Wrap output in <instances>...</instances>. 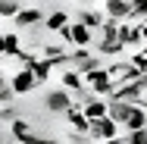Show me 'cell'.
<instances>
[{
    "mask_svg": "<svg viewBox=\"0 0 147 144\" xmlns=\"http://www.w3.org/2000/svg\"><path fill=\"white\" fill-rule=\"evenodd\" d=\"M103 22H107V16L97 13V9H82V13H78V25H85L88 31H100Z\"/></svg>",
    "mask_w": 147,
    "mask_h": 144,
    "instance_id": "8fae6325",
    "label": "cell"
},
{
    "mask_svg": "<svg viewBox=\"0 0 147 144\" xmlns=\"http://www.w3.org/2000/svg\"><path fill=\"white\" fill-rule=\"evenodd\" d=\"M131 0H107L103 3V16L113 22H131Z\"/></svg>",
    "mask_w": 147,
    "mask_h": 144,
    "instance_id": "7a4b0ae2",
    "label": "cell"
},
{
    "mask_svg": "<svg viewBox=\"0 0 147 144\" xmlns=\"http://www.w3.org/2000/svg\"><path fill=\"white\" fill-rule=\"evenodd\" d=\"M16 59L22 63V69H34V66L41 63V47H22V53Z\"/></svg>",
    "mask_w": 147,
    "mask_h": 144,
    "instance_id": "9a60e30c",
    "label": "cell"
},
{
    "mask_svg": "<svg viewBox=\"0 0 147 144\" xmlns=\"http://www.w3.org/2000/svg\"><path fill=\"white\" fill-rule=\"evenodd\" d=\"M125 144H147V128H141V132H131V135H125Z\"/></svg>",
    "mask_w": 147,
    "mask_h": 144,
    "instance_id": "603a6c76",
    "label": "cell"
},
{
    "mask_svg": "<svg viewBox=\"0 0 147 144\" xmlns=\"http://www.w3.org/2000/svg\"><path fill=\"white\" fill-rule=\"evenodd\" d=\"M72 107H75V100H72V94H69L66 88H59V91H47V97H44V110H47V113L66 116Z\"/></svg>",
    "mask_w": 147,
    "mask_h": 144,
    "instance_id": "6da1fadb",
    "label": "cell"
},
{
    "mask_svg": "<svg viewBox=\"0 0 147 144\" xmlns=\"http://www.w3.org/2000/svg\"><path fill=\"white\" fill-rule=\"evenodd\" d=\"M3 144H9V141H3Z\"/></svg>",
    "mask_w": 147,
    "mask_h": 144,
    "instance_id": "836d02e7",
    "label": "cell"
},
{
    "mask_svg": "<svg viewBox=\"0 0 147 144\" xmlns=\"http://www.w3.org/2000/svg\"><path fill=\"white\" fill-rule=\"evenodd\" d=\"M22 13V6L16 3V0H0V16H6V19H16Z\"/></svg>",
    "mask_w": 147,
    "mask_h": 144,
    "instance_id": "e0dca14e",
    "label": "cell"
},
{
    "mask_svg": "<svg viewBox=\"0 0 147 144\" xmlns=\"http://www.w3.org/2000/svg\"><path fill=\"white\" fill-rule=\"evenodd\" d=\"M138 85H141V88L147 91V75H141V78H138Z\"/></svg>",
    "mask_w": 147,
    "mask_h": 144,
    "instance_id": "83f0119b",
    "label": "cell"
},
{
    "mask_svg": "<svg viewBox=\"0 0 147 144\" xmlns=\"http://www.w3.org/2000/svg\"><path fill=\"white\" fill-rule=\"evenodd\" d=\"M110 144H125V138H116V141H110Z\"/></svg>",
    "mask_w": 147,
    "mask_h": 144,
    "instance_id": "f546056e",
    "label": "cell"
},
{
    "mask_svg": "<svg viewBox=\"0 0 147 144\" xmlns=\"http://www.w3.org/2000/svg\"><path fill=\"white\" fill-rule=\"evenodd\" d=\"M144 34H141V25L135 22H119V44H141Z\"/></svg>",
    "mask_w": 147,
    "mask_h": 144,
    "instance_id": "30bf717a",
    "label": "cell"
},
{
    "mask_svg": "<svg viewBox=\"0 0 147 144\" xmlns=\"http://www.w3.org/2000/svg\"><path fill=\"white\" fill-rule=\"evenodd\" d=\"M141 34H144V41H147V19L141 22Z\"/></svg>",
    "mask_w": 147,
    "mask_h": 144,
    "instance_id": "f1b7e54d",
    "label": "cell"
},
{
    "mask_svg": "<svg viewBox=\"0 0 147 144\" xmlns=\"http://www.w3.org/2000/svg\"><path fill=\"white\" fill-rule=\"evenodd\" d=\"M72 141H75V144H91L88 138H85V135H75V138H72Z\"/></svg>",
    "mask_w": 147,
    "mask_h": 144,
    "instance_id": "4316f807",
    "label": "cell"
},
{
    "mask_svg": "<svg viewBox=\"0 0 147 144\" xmlns=\"http://www.w3.org/2000/svg\"><path fill=\"white\" fill-rule=\"evenodd\" d=\"M16 119H19V113H16L13 103H9V107H0V122H9V125H13Z\"/></svg>",
    "mask_w": 147,
    "mask_h": 144,
    "instance_id": "44dd1931",
    "label": "cell"
},
{
    "mask_svg": "<svg viewBox=\"0 0 147 144\" xmlns=\"http://www.w3.org/2000/svg\"><path fill=\"white\" fill-rule=\"evenodd\" d=\"M0 144H3V132H0Z\"/></svg>",
    "mask_w": 147,
    "mask_h": 144,
    "instance_id": "1f68e13d",
    "label": "cell"
},
{
    "mask_svg": "<svg viewBox=\"0 0 147 144\" xmlns=\"http://www.w3.org/2000/svg\"><path fill=\"white\" fill-rule=\"evenodd\" d=\"M131 66H135L141 75H147V57L144 53H135V57H131Z\"/></svg>",
    "mask_w": 147,
    "mask_h": 144,
    "instance_id": "cb8c5ba5",
    "label": "cell"
},
{
    "mask_svg": "<svg viewBox=\"0 0 147 144\" xmlns=\"http://www.w3.org/2000/svg\"><path fill=\"white\" fill-rule=\"evenodd\" d=\"M59 38H63V41H66V44H72V28H69V25H66V28L59 31Z\"/></svg>",
    "mask_w": 147,
    "mask_h": 144,
    "instance_id": "484cf974",
    "label": "cell"
},
{
    "mask_svg": "<svg viewBox=\"0 0 147 144\" xmlns=\"http://www.w3.org/2000/svg\"><path fill=\"white\" fill-rule=\"evenodd\" d=\"M66 25H72V16H69L66 9H53V13H47V19H44V28L47 31H63Z\"/></svg>",
    "mask_w": 147,
    "mask_h": 144,
    "instance_id": "7c38bea8",
    "label": "cell"
},
{
    "mask_svg": "<svg viewBox=\"0 0 147 144\" xmlns=\"http://www.w3.org/2000/svg\"><path fill=\"white\" fill-rule=\"evenodd\" d=\"M31 72H34V78H38V85H41V82H47V78H50V72H53V66H50L47 59H41V63H38V66H34Z\"/></svg>",
    "mask_w": 147,
    "mask_h": 144,
    "instance_id": "ac0fdd59",
    "label": "cell"
},
{
    "mask_svg": "<svg viewBox=\"0 0 147 144\" xmlns=\"http://www.w3.org/2000/svg\"><path fill=\"white\" fill-rule=\"evenodd\" d=\"M22 47H25V44H22V38H19L16 31H3V53H6V57H19Z\"/></svg>",
    "mask_w": 147,
    "mask_h": 144,
    "instance_id": "5bb4252c",
    "label": "cell"
},
{
    "mask_svg": "<svg viewBox=\"0 0 147 144\" xmlns=\"http://www.w3.org/2000/svg\"><path fill=\"white\" fill-rule=\"evenodd\" d=\"M13 97H16V94H13V85H9L6 78H0V107H9Z\"/></svg>",
    "mask_w": 147,
    "mask_h": 144,
    "instance_id": "d6986e66",
    "label": "cell"
},
{
    "mask_svg": "<svg viewBox=\"0 0 147 144\" xmlns=\"http://www.w3.org/2000/svg\"><path fill=\"white\" fill-rule=\"evenodd\" d=\"M128 113H131V103H122V100H107V116H110V119L116 122L119 128L125 125Z\"/></svg>",
    "mask_w": 147,
    "mask_h": 144,
    "instance_id": "9c48e42d",
    "label": "cell"
},
{
    "mask_svg": "<svg viewBox=\"0 0 147 144\" xmlns=\"http://www.w3.org/2000/svg\"><path fill=\"white\" fill-rule=\"evenodd\" d=\"M125 135H131V132H141V128H147V107H131V113H128V119H125Z\"/></svg>",
    "mask_w": 147,
    "mask_h": 144,
    "instance_id": "52a82bcc",
    "label": "cell"
},
{
    "mask_svg": "<svg viewBox=\"0 0 147 144\" xmlns=\"http://www.w3.org/2000/svg\"><path fill=\"white\" fill-rule=\"evenodd\" d=\"M0 78H3V72H0Z\"/></svg>",
    "mask_w": 147,
    "mask_h": 144,
    "instance_id": "d6a6232c",
    "label": "cell"
},
{
    "mask_svg": "<svg viewBox=\"0 0 147 144\" xmlns=\"http://www.w3.org/2000/svg\"><path fill=\"white\" fill-rule=\"evenodd\" d=\"M63 88H66L69 94H82L88 85H85L82 72H75V69H66V72H63Z\"/></svg>",
    "mask_w": 147,
    "mask_h": 144,
    "instance_id": "4fadbf2b",
    "label": "cell"
},
{
    "mask_svg": "<svg viewBox=\"0 0 147 144\" xmlns=\"http://www.w3.org/2000/svg\"><path fill=\"white\" fill-rule=\"evenodd\" d=\"M9 85H13V94H28V91L38 88V78H34L31 69H19V72L9 78Z\"/></svg>",
    "mask_w": 147,
    "mask_h": 144,
    "instance_id": "277c9868",
    "label": "cell"
},
{
    "mask_svg": "<svg viewBox=\"0 0 147 144\" xmlns=\"http://www.w3.org/2000/svg\"><path fill=\"white\" fill-rule=\"evenodd\" d=\"M66 122L75 128V135H88V132H91V122H88V116L82 113V107H78V103L66 113Z\"/></svg>",
    "mask_w": 147,
    "mask_h": 144,
    "instance_id": "ba28073f",
    "label": "cell"
},
{
    "mask_svg": "<svg viewBox=\"0 0 147 144\" xmlns=\"http://www.w3.org/2000/svg\"><path fill=\"white\" fill-rule=\"evenodd\" d=\"M125 44L119 41H97V57H119Z\"/></svg>",
    "mask_w": 147,
    "mask_h": 144,
    "instance_id": "2e32d148",
    "label": "cell"
},
{
    "mask_svg": "<svg viewBox=\"0 0 147 144\" xmlns=\"http://www.w3.org/2000/svg\"><path fill=\"white\" fill-rule=\"evenodd\" d=\"M131 19H147V0H135V6H131Z\"/></svg>",
    "mask_w": 147,
    "mask_h": 144,
    "instance_id": "7402d4cb",
    "label": "cell"
},
{
    "mask_svg": "<svg viewBox=\"0 0 147 144\" xmlns=\"http://www.w3.org/2000/svg\"><path fill=\"white\" fill-rule=\"evenodd\" d=\"M82 113L88 116V122H91V125H94V122H100V119H107V100L91 94L88 100L82 103Z\"/></svg>",
    "mask_w": 147,
    "mask_h": 144,
    "instance_id": "5b68a950",
    "label": "cell"
},
{
    "mask_svg": "<svg viewBox=\"0 0 147 144\" xmlns=\"http://www.w3.org/2000/svg\"><path fill=\"white\" fill-rule=\"evenodd\" d=\"M28 132H31V125L25 122V119H22V116H19V119L13 122V135H16V141H19L22 135H28Z\"/></svg>",
    "mask_w": 147,
    "mask_h": 144,
    "instance_id": "ffe728a7",
    "label": "cell"
},
{
    "mask_svg": "<svg viewBox=\"0 0 147 144\" xmlns=\"http://www.w3.org/2000/svg\"><path fill=\"white\" fill-rule=\"evenodd\" d=\"M19 141H22V144H44V141H47V138H38L34 132H28V135H22Z\"/></svg>",
    "mask_w": 147,
    "mask_h": 144,
    "instance_id": "d4e9b609",
    "label": "cell"
},
{
    "mask_svg": "<svg viewBox=\"0 0 147 144\" xmlns=\"http://www.w3.org/2000/svg\"><path fill=\"white\" fill-rule=\"evenodd\" d=\"M88 135L94 138V141H103V144H110V141H116V138H122V135H119V125L110 119V116H107V119H100V122H94Z\"/></svg>",
    "mask_w": 147,
    "mask_h": 144,
    "instance_id": "3957f363",
    "label": "cell"
},
{
    "mask_svg": "<svg viewBox=\"0 0 147 144\" xmlns=\"http://www.w3.org/2000/svg\"><path fill=\"white\" fill-rule=\"evenodd\" d=\"M44 144H59V141H44Z\"/></svg>",
    "mask_w": 147,
    "mask_h": 144,
    "instance_id": "4dcf8cb0",
    "label": "cell"
},
{
    "mask_svg": "<svg viewBox=\"0 0 147 144\" xmlns=\"http://www.w3.org/2000/svg\"><path fill=\"white\" fill-rule=\"evenodd\" d=\"M44 9H38V6H22V13L16 16V25L19 28H31V25H44Z\"/></svg>",
    "mask_w": 147,
    "mask_h": 144,
    "instance_id": "8992f818",
    "label": "cell"
}]
</instances>
